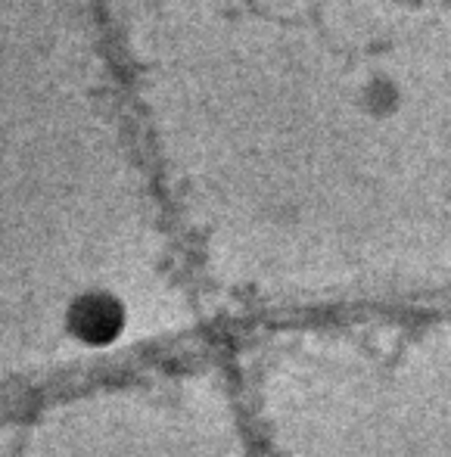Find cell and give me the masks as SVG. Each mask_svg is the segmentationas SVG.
I'll list each match as a JSON object with an SVG mask.
<instances>
[{
  "instance_id": "1",
  "label": "cell",
  "mask_w": 451,
  "mask_h": 457,
  "mask_svg": "<svg viewBox=\"0 0 451 457\" xmlns=\"http://www.w3.org/2000/svg\"><path fill=\"white\" fill-rule=\"evenodd\" d=\"M398 85L392 79H386V75H377V79H371L364 87H361V106H364L367 115H373V119H386V115H392L398 109Z\"/></svg>"
}]
</instances>
